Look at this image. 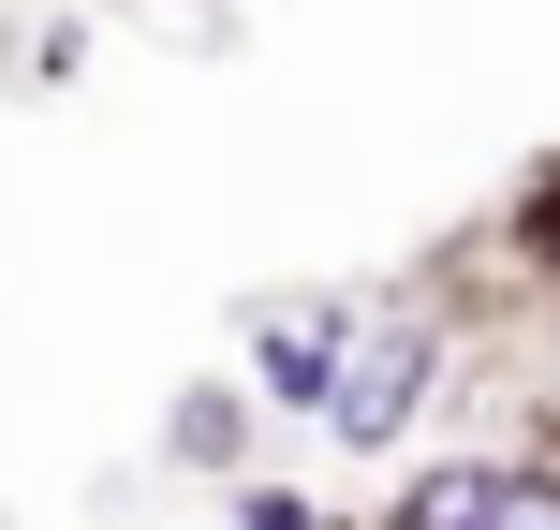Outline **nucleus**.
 <instances>
[{"label":"nucleus","mask_w":560,"mask_h":530,"mask_svg":"<svg viewBox=\"0 0 560 530\" xmlns=\"http://www.w3.org/2000/svg\"><path fill=\"white\" fill-rule=\"evenodd\" d=\"M354 530H546V486H532V457H428Z\"/></svg>","instance_id":"obj_3"},{"label":"nucleus","mask_w":560,"mask_h":530,"mask_svg":"<svg viewBox=\"0 0 560 530\" xmlns=\"http://www.w3.org/2000/svg\"><path fill=\"white\" fill-rule=\"evenodd\" d=\"M222 502H236V530H354V516H339V502H310L295 472H236Z\"/></svg>","instance_id":"obj_6"},{"label":"nucleus","mask_w":560,"mask_h":530,"mask_svg":"<svg viewBox=\"0 0 560 530\" xmlns=\"http://www.w3.org/2000/svg\"><path fill=\"white\" fill-rule=\"evenodd\" d=\"M15 74H30V89H74V74H89V30H45V45H30Z\"/></svg>","instance_id":"obj_7"},{"label":"nucleus","mask_w":560,"mask_h":530,"mask_svg":"<svg viewBox=\"0 0 560 530\" xmlns=\"http://www.w3.org/2000/svg\"><path fill=\"white\" fill-rule=\"evenodd\" d=\"M354 339H369V295H252V309H236L252 398H266L280 427H325V398H339V368H354Z\"/></svg>","instance_id":"obj_2"},{"label":"nucleus","mask_w":560,"mask_h":530,"mask_svg":"<svg viewBox=\"0 0 560 530\" xmlns=\"http://www.w3.org/2000/svg\"><path fill=\"white\" fill-rule=\"evenodd\" d=\"M443 368H457V339H443V309H428V295L369 309L354 368H339V398H325V443H339V457H398V443L428 427V398H443Z\"/></svg>","instance_id":"obj_1"},{"label":"nucleus","mask_w":560,"mask_h":530,"mask_svg":"<svg viewBox=\"0 0 560 530\" xmlns=\"http://www.w3.org/2000/svg\"><path fill=\"white\" fill-rule=\"evenodd\" d=\"M252 427H266L252 368H192V384L163 398V457H177V472H207V486H236V472H252Z\"/></svg>","instance_id":"obj_4"},{"label":"nucleus","mask_w":560,"mask_h":530,"mask_svg":"<svg viewBox=\"0 0 560 530\" xmlns=\"http://www.w3.org/2000/svg\"><path fill=\"white\" fill-rule=\"evenodd\" d=\"M487 236H502V266H516V295H532V325H560V148H546V163H516V192L487 207Z\"/></svg>","instance_id":"obj_5"}]
</instances>
